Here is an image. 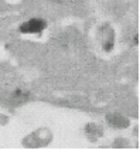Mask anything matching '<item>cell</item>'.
<instances>
[{
	"label": "cell",
	"instance_id": "1",
	"mask_svg": "<svg viewBox=\"0 0 140 150\" xmlns=\"http://www.w3.org/2000/svg\"><path fill=\"white\" fill-rule=\"evenodd\" d=\"M45 28V21L41 18H31L28 21H25L24 24L20 25V31L27 34H34V33H41Z\"/></svg>",
	"mask_w": 140,
	"mask_h": 150
},
{
	"label": "cell",
	"instance_id": "2",
	"mask_svg": "<svg viewBox=\"0 0 140 150\" xmlns=\"http://www.w3.org/2000/svg\"><path fill=\"white\" fill-rule=\"evenodd\" d=\"M103 48H105V51H110L112 48H113V38H112V37L106 41V44L103 45Z\"/></svg>",
	"mask_w": 140,
	"mask_h": 150
}]
</instances>
